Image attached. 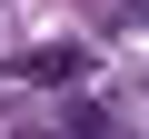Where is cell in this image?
<instances>
[{
	"mask_svg": "<svg viewBox=\"0 0 149 139\" xmlns=\"http://www.w3.org/2000/svg\"><path fill=\"white\" fill-rule=\"evenodd\" d=\"M80 50H70V40H40V50H20V80H40V90H70V80H80Z\"/></svg>",
	"mask_w": 149,
	"mask_h": 139,
	"instance_id": "cell-1",
	"label": "cell"
}]
</instances>
